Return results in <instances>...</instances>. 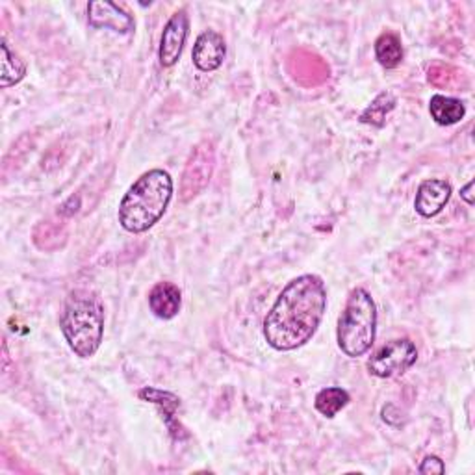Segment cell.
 I'll return each instance as SVG.
<instances>
[{
    "instance_id": "6da1fadb",
    "label": "cell",
    "mask_w": 475,
    "mask_h": 475,
    "mask_svg": "<svg viewBox=\"0 0 475 475\" xmlns=\"http://www.w3.org/2000/svg\"><path fill=\"white\" fill-rule=\"evenodd\" d=\"M327 309L325 282L301 275L286 284L264 320L266 341L277 351H292L316 334Z\"/></svg>"
},
{
    "instance_id": "7a4b0ae2",
    "label": "cell",
    "mask_w": 475,
    "mask_h": 475,
    "mask_svg": "<svg viewBox=\"0 0 475 475\" xmlns=\"http://www.w3.org/2000/svg\"><path fill=\"white\" fill-rule=\"evenodd\" d=\"M173 197V179L163 169H153L131 186L119 204V223L124 231L140 234L156 225Z\"/></svg>"
},
{
    "instance_id": "3957f363",
    "label": "cell",
    "mask_w": 475,
    "mask_h": 475,
    "mask_svg": "<svg viewBox=\"0 0 475 475\" xmlns=\"http://www.w3.org/2000/svg\"><path fill=\"white\" fill-rule=\"evenodd\" d=\"M62 332L69 348L82 359L94 357L104 334V309L101 299L88 290L73 292L62 312Z\"/></svg>"
},
{
    "instance_id": "277c9868",
    "label": "cell",
    "mask_w": 475,
    "mask_h": 475,
    "mask_svg": "<svg viewBox=\"0 0 475 475\" xmlns=\"http://www.w3.org/2000/svg\"><path fill=\"white\" fill-rule=\"evenodd\" d=\"M377 307L373 297L364 288H355L338 320V345L351 357L366 355L375 341Z\"/></svg>"
},
{
    "instance_id": "5b68a950",
    "label": "cell",
    "mask_w": 475,
    "mask_h": 475,
    "mask_svg": "<svg viewBox=\"0 0 475 475\" xmlns=\"http://www.w3.org/2000/svg\"><path fill=\"white\" fill-rule=\"evenodd\" d=\"M418 361V350L414 341L409 338H400L388 341L386 345L368 361V370L371 375L381 379H391L409 371Z\"/></svg>"
},
{
    "instance_id": "8992f818",
    "label": "cell",
    "mask_w": 475,
    "mask_h": 475,
    "mask_svg": "<svg viewBox=\"0 0 475 475\" xmlns=\"http://www.w3.org/2000/svg\"><path fill=\"white\" fill-rule=\"evenodd\" d=\"M213 165H215L213 145L210 142L197 143L190 153L181 181V199L184 203L195 199L199 193L206 190L212 179Z\"/></svg>"
},
{
    "instance_id": "52a82bcc",
    "label": "cell",
    "mask_w": 475,
    "mask_h": 475,
    "mask_svg": "<svg viewBox=\"0 0 475 475\" xmlns=\"http://www.w3.org/2000/svg\"><path fill=\"white\" fill-rule=\"evenodd\" d=\"M188 30H190V21L186 12H177L167 21L158 51V58L163 67H173L179 62L188 37Z\"/></svg>"
},
{
    "instance_id": "ba28073f",
    "label": "cell",
    "mask_w": 475,
    "mask_h": 475,
    "mask_svg": "<svg viewBox=\"0 0 475 475\" xmlns=\"http://www.w3.org/2000/svg\"><path fill=\"white\" fill-rule=\"evenodd\" d=\"M192 56L193 64L204 73L220 69L227 56V43L223 35L215 30L203 32L195 41Z\"/></svg>"
},
{
    "instance_id": "9c48e42d",
    "label": "cell",
    "mask_w": 475,
    "mask_h": 475,
    "mask_svg": "<svg viewBox=\"0 0 475 475\" xmlns=\"http://www.w3.org/2000/svg\"><path fill=\"white\" fill-rule=\"evenodd\" d=\"M451 197V184L442 179H430L420 184L414 208L423 218H433L440 213Z\"/></svg>"
},
{
    "instance_id": "30bf717a",
    "label": "cell",
    "mask_w": 475,
    "mask_h": 475,
    "mask_svg": "<svg viewBox=\"0 0 475 475\" xmlns=\"http://www.w3.org/2000/svg\"><path fill=\"white\" fill-rule=\"evenodd\" d=\"M88 19L95 28H110L117 34H128L134 28V19L114 3H90Z\"/></svg>"
},
{
    "instance_id": "8fae6325",
    "label": "cell",
    "mask_w": 475,
    "mask_h": 475,
    "mask_svg": "<svg viewBox=\"0 0 475 475\" xmlns=\"http://www.w3.org/2000/svg\"><path fill=\"white\" fill-rule=\"evenodd\" d=\"M181 290L173 282H158L149 293V307L160 320L175 318L181 311Z\"/></svg>"
},
{
    "instance_id": "7c38bea8",
    "label": "cell",
    "mask_w": 475,
    "mask_h": 475,
    "mask_svg": "<svg viewBox=\"0 0 475 475\" xmlns=\"http://www.w3.org/2000/svg\"><path fill=\"white\" fill-rule=\"evenodd\" d=\"M429 112L439 124L450 126V124L459 123L464 117L466 106L459 99L446 97V95H435L429 103Z\"/></svg>"
},
{
    "instance_id": "4fadbf2b",
    "label": "cell",
    "mask_w": 475,
    "mask_h": 475,
    "mask_svg": "<svg viewBox=\"0 0 475 475\" xmlns=\"http://www.w3.org/2000/svg\"><path fill=\"white\" fill-rule=\"evenodd\" d=\"M0 51H3V60H0V85L10 88V85H15L25 78L26 64L15 53H12L5 39L0 43Z\"/></svg>"
},
{
    "instance_id": "5bb4252c",
    "label": "cell",
    "mask_w": 475,
    "mask_h": 475,
    "mask_svg": "<svg viewBox=\"0 0 475 475\" xmlns=\"http://www.w3.org/2000/svg\"><path fill=\"white\" fill-rule=\"evenodd\" d=\"M375 56L377 62L386 69L398 67L403 60V47L400 37L394 34H382L375 41Z\"/></svg>"
},
{
    "instance_id": "9a60e30c",
    "label": "cell",
    "mask_w": 475,
    "mask_h": 475,
    "mask_svg": "<svg viewBox=\"0 0 475 475\" xmlns=\"http://www.w3.org/2000/svg\"><path fill=\"white\" fill-rule=\"evenodd\" d=\"M348 403H350V394L338 386L323 388L314 401L316 411L325 418H334Z\"/></svg>"
},
{
    "instance_id": "2e32d148",
    "label": "cell",
    "mask_w": 475,
    "mask_h": 475,
    "mask_svg": "<svg viewBox=\"0 0 475 475\" xmlns=\"http://www.w3.org/2000/svg\"><path fill=\"white\" fill-rule=\"evenodd\" d=\"M396 108V97L392 94H381L361 115V121L373 126H382L388 114Z\"/></svg>"
},
{
    "instance_id": "e0dca14e",
    "label": "cell",
    "mask_w": 475,
    "mask_h": 475,
    "mask_svg": "<svg viewBox=\"0 0 475 475\" xmlns=\"http://www.w3.org/2000/svg\"><path fill=\"white\" fill-rule=\"evenodd\" d=\"M140 398L145 400V401H151L154 405H160L163 409V412L167 414L165 421L171 427V418H173V414H175V411L181 405V400L177 396H173L169 392L156 391V388H143V391H140Z\"/></svg>"
},
{
    "instance_id": "ac0fdd59",
    "label": "cell",
    "mask_w": 475,
    "mask_h": 475,
    "mask_svg": "<svg viewBox=\"0 0 475 475\" xmlns=\"http://www.w3.org/2000/svg\"><path fill=\"white\" fill-rule=\"evenodd\" d=\"M460 80L459 71H453V67L448 65H435L433 69H429V82L439 85V88H455L457 82Z\"/></svg>"
},
{
    "instance_id": "d6986e66",
    "label": "cell",
    "mask_w": 475,
    "mask_h": 475,
    "mask_svg": "<svg viewBox=\"0 0 475 475\" xmlns=\"http://www.w3.org/2000/svg\"><path fill=\"white\" fill-rule=\"evenodd\" d=\"M446 466L439 457H427L421 466H420V473H444Z\"/></svg>"
},
{
    "instance_id": "ffe728a7",
    "label": "cell",
    "mask_w": 475,
    "mask_h": 475,
    "mask_svg": "<svg viewBox=\"0 0 475 475\" xmlns=\"http://www.w3.org/2000/svg\"><path fill=\"white\" fill-rule=\"evenodd\" d=\"M471 186H473V184H471V183H468V184L464 186V190H462V197L466 199V203H468V204H473V199H471V193H470V192H471Z\"/></svg>"
}]
</instances>
